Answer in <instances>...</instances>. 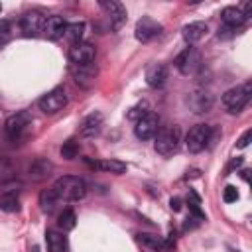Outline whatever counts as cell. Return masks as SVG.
<instances>
[{"label": "cell", "instance_id": "2", "mask_svg": "<svg viewBox=\"0 0 252 252\" xmlns=\"http://www.w3.org/2000/svg\"><path fill=\"white\" fill-rule=\"evenodd\" d=\"M156 142H154V148L159 156H173L177 150H179V142H181V130L179 126L171 124V126H163L158 130V134L154 136Z\"/></svg>", "mask_w": 252, "mask_h": 252}, {"label": "cell", "instance_id": "3", "mask_svg": "<svg viewBox=\"0 0 252 252\" xmlns=\"http://www.w3.org/2000/svg\"><path fill=\"white\" fill-rule=\"evenodd\" d=\"M250 93H252L250 81H246V83H242V85H236V87L228 89V91L222 94V104L228 108L230 114H236V112H240V110L248 104Z\"/></svg>", "mask_w": 252, "mask_h": 252}, {"label": "cell", "instance_id": "14", "mask_svg": "<svg viewBox=\"0 0 252 252\" xmlns=\"http://www.w3.org/2000/svg\"><path fill=\"white\" fill-rule=\"evenodd\" d=\"M69 71H71L73 79H75L81 87H85V89H89V87L94 85V79H96V73H98L94 63H87V65H69Z\"/></svg>", "mask_w": 252, "mask_h": 252}, {"label": "cell", "instance_id": "32", "mask_svg": "<svg viewBox=\"0 0 252 252\" xmlns=\"http://www.w3.org/2000/svg\"><path fill=\"white\" fill-rule=\"evenodd\" d=\"M222 199H224V203H234V201H238V191H236V187H234V185H226V187H224V193H222Z\"/></svg>", "mask_w": 252, "mask_h": 252}, {"label": "cell", "instance_id": "13", "mask_svg": "<svg viewBox=\"0 0 252 252\" xmlns=\"http://www.w3.org/2000/svg\"><path fill=\"white\" fill-rule=\"evenodd\" d=\"M215 102V96L207 91V89H197L193 93H189L187 96V106L195 112V114H201V112H207Z\"/></svg>", "mask_w": 252, "mask_h": 252}, {"label": "cell", "instance_id": "36", "mask_svg": "<svg viewBox=\"0 0 252 252\" xmlns=\"http://www.w3.org/2000/svg\"><path fill=\"white\" fill-rule=\"evenodd\" d=\"M169 207H171V211H181V199L179 197H171Z\"/></svg>", "mask_w": 252, "mask_h": 252}, {"label": "cell", "instance_id": "1", "mask_svg": "<svg viewBox=\"0 0 252 252\" xmlns=\"http://www.w3.org/2000/svg\"><path fill=\"white\" fill-rule=\"evenodd\" d=\"M51 189L59 201H79L87 195V183L79 175H63L53 183Z\"/></svg>", "mask_w": 252, "mask_h": 252}, {"label": "cell", "instance_id": "30", "mask_svg": "<svg viewBox=\"0 0 252 252\" xmlns=\"http://www.w3.org/2000/svg\"><path fill=\"white\" fill-rule=\"evenodd\" d=\"M61 156L65 158V159H73V158H77L79 156V142L77 140H67L63 146H61Z\"/></svg>", "mask_w": 252, "mask_h": 252}, {"label": "cell", "instance_id": "28", "mask_svg": "<svg viewBox=\"0 0 252 252\" xmlns=\"http://www.w3.org/2000/svg\"><path fill=\"white\" fill-rule=\"evenodd\" d=\"M83 33H85V22H73V24H67V28H65V37L71 39L73 43L81 41Z\"/></svg>", "mask_w": 252, "mask_h": 252}, {"label": "cell", "instance_id": "19", "mask_svg": "<svg viewBox=\"0 0 252 252\" xmlns=\"http://www.w3.org/2000/svg\"><path fill=\"white\" fill-rule=\"evenodd\" d=\"M51 171H53V163H51L47 158H37V159H33L32 165H30V177H32L33 181H43V179H47V177L51 175Z\"/></svg>", "mask_w": 252, "mask_h": 252}, {"label": "cell", "instance_id": "26", "mask_svg": "<svg viewBox=\"0 0 252 252\" xmlns=\"http://www.w3.org/2000/svg\"><path fill=\"white\" fill-rule=\"evenodd\" d=\"M187 205H189V213L193 219H197L199 222L205 220V213L201 209V197L197 195V191L189 189V195H187Z\"/></svg>", "mask_w": 252, "mask_h": 252}, {"label": "cell", "instance_id": "8", "mask_svg": "<svg viewBox=\"0 0 252 252\" xmlns=\"http://www.w3.org/2000/svg\"><path fill=\"white\" fill-rule=\"evenodd\" d=\"M175 67H177V71L181 75H193L201 67V55H199V51L189 45L187 49H183L175 57Z\"/></svg>", "mask_w": 252, "mask_h": 252}, {"label": "cell", "instance_id": "4", "mask_svg": "<svg viewBox=\"0 0 252 252\" xmlns=\"http://www.w3.org/2000/svg\"><path fill=\"white\" fill-rule=\"evenodd\" d=\"M211 136H213V128L209 124H195L185 136V146L191 154H199L209 146Z\"/></svg>", "mask_w": 252, "mask_h": 252}, {"label": "cell", "instance_id": "31", "mask_svg": "<svg viewBox=\"0 0 252 252\" xmlns=\"http://www.w3.org/2000/svg\"><path fill=\"white\" fill-rule=\"evenodd\" d=\"M146 112H150V110H148V102L144 100V102L136 104V106H134V108L128 112V118H136V120H138V118H142Z\"/></svg>", "mask_w": 252, "mask_h": 252}, {"label": "cell", "instance_id": "23", "mask_svg": "<svg viewBox=\"0 0 252 252\" xmlns=\"http://www.w3.org/2000/svg\"><path fill=\"white\" fill-rule=\"evenodd\" d=\"M20 209V195L14 189H6L0 193V211L4 213H16Z\"/></svg>", "mask_w": 252, "mask_h": 252}, {"label": "cell", "instance_id": "11", "mask_svg": "<svg viewBox=\"0 0 252 252\" xmlns=\"http://www.w3.org/2000/svg\"><path fill=\"white\" fill-rule=\"evenodd\" d=\"M43 24H45V18L37 10H32V12H26L22 16L20 30L26 37H35L39 32H43Z\"/></svg>", "mask_w": 252, "mask_h": 252}, {"label": "cell", "instance_id": "22", "mask_svg": "<svg viewBox=\"0 0 252 252\" xmlns=\"http://www.w3.org/2000/svg\"><path fill=\"white\" fill-rule=\"evenodd\" d=\"M45 242L49 252H67V236L61 230H47Z\"/></svg>", "mask_w": 252, "mask_h": 252}, {"label": "cell", "instance_id": "6", "mask_svg": "<svg viewBox=\"0 0 252 252\" xmlns=\"http://www.w3.org/2000/svg\"><path fill=\"white\" fill-rule=\"evenodd\" d=\"M30 124H32V114L28 110H20V112H16V114L6 118V122H4L6 136L16 142V140H20L24 136V132L28 130Z\"/></svg>", "mask_w": 252, "mask_h": 252}, {"label": "cell", "instance_id": "18", "mask_svg": "<svg viewBox=\"0 0 252 252\" xmlns=\"http://www.w3.org/2000/svg\"><path fill=\"white\" fill-rule=\"evenodd\" d=\"M165 79H167V67L163 63H154V65L148 67V71H146V83H148V87L159 89V87H163Z\"/></svg>", "mask_w": 252, "mask_h": 252}, {"label": "cell", "instance_id": "10", "mask_svg": "<svg viewBox=\"0 0 252 252\" xmlns=\"http://www.w3.org/2000/svg\"><path fill=\"white\" fill-rule=\"evenodd\" d=\"M98 6L106 12V16L110 20V28L114 32H118L126 24V8L120 2H116V0H100Z\"/></svg>", "mask_w": 252, "mask_h": 252}, {"label": "cell", "instance_id": "33", "mask_svg": "<svg viewBox=\"0 0 252 252\" xmlns=\"http://www.w3.org/2000/svg\"><path fill=\"white\" fill-rule=\"evenodd\" d=\"M12 32H10V24L8 22H0V45H4L10 39Z\"/></svg>", "mask_w": 252, "mask_h": 252}, {"label": "cell", "instance_id": "35", "mask_svg": "<svg viewBox=\"0 0 252 252\" xmlns=\"http://www.w3.org/2000/svg\"><path fill=\"white\" fill-rule=\"evenodd\" d=\"M250 138H252V130H246V132L240 136V140L236 142V148H240V150H242V148H246V146L250 144Z\"/></svg>", "mask_w": 252, "mask_h": 252}, {"label": "cell", "instance_id": "16", "mask_svg": "<svg viewBox=\"0 0 252 252\" xmlns=\"http://www.w3.org/2000/svg\"><path fill=\"white\" fill-rule=\"evenodd\" d=\"M65 28H67L65 18L53 14V16H49V18L45 20V24H43V33H45L47 39H59L61 35H65Z\"/></svg>", "mask_w": 252, "mask_h": 252}, {"label": "cell", "instance_id": "34", "mask_svg": "<svg viewBox=\"0 0 252 252\" xmlns=\"http://www.w3.org/2000/svg\"><path fill=\"white\" fill-rule=\"evenodd\" d=\"M236 33V30L234 28H228V26H222V28H219V39H228V37H232Z\"/></svg>", "mask_w": 252, "mask_h": 252}, {"label": "cell", "instance_id": "7", "mask_svg": "<svg viewBox=\"0 0 252 252\" xmlns=\"http://www.w3.org/2000/svg\"><path fill=\"white\" fill-rule=\"evenodd\" d=\"M159 130V116L156 112H146L142 118L136 120L134 126V134L138 140H152Z\"/></svg>", "mask_w": 252, "mask_h": 252}, {"label": "cell", "instance_id": "38", "mask_svg": "<svg viewBox=\"0 0 252 252\" xmlns=\"http://www.w3.org/2000/svg\"><path fill=\"white\" fill-rule=\"evenodd\" d=\"M0 12H2V4H0Z\"/></svg>", "mask_w": 252, "mask_h": 252}, {"label": "cell", "instance_id": "5", "mask_svg": "<svg viewBox=\"0 0 252 252\" xmlns=\"http://www.w3.org/2000/svg\"><path fill=\"white\" fill-rule=\"evenodd\" d=\"M67 104V93L63 87H55L51 89L47 94H43L39 100H37V106L41 112L45 114H57L59 110H63Z\"/></svg>", "mask_w": 252, "mask_h": 252}, {"label": "cell", "instance_id": "27", "mask_svg": "<svg viewBox=\"0 0 252 252\" xmlns=\"http://www.w3.org/2000/svg\"><path fill=\"white\" fill-rule=\"evenodd\" d=\"M77 224V217H75V211L73 209H63V213L59 215L57 219V226L61 232H67V230H73Z\"/></svg>", "mask_w": 252, "mask_h": 252}, {"label": "cell", "instance_id": "20", "mask_svg": "<svg viewBox=\"0 0 252 252\" xmlns=\"http://www.w3.org/2000/svg\"><path fill=\"white\" fill-rule=\"evenodd\" d=\"M220 20H222V26H228V28L238 30V28L246 22V16L242 14L240 8H236V6H226V8L220 12Z\"/></svg>", "mask_w": 252, "mask_h": 252}, {"label": "cell", "instance_id": "29", "mask_svg": "<svg viewBox=\"0 0 252 252\" xmlns=\"http://www.w3.org/2000/svg\"><path fill=\"white\" fill-rule=\"evenodd\" d=\"M16 175V169H14V163L8 159V158H0V181H8Z\"/></svg>", "mask_w": 252, "mask_h": 252}, {"label": "cell", "instance_id": "12", "mask_svg": "<svg viewBox=\"0 0 252 252\" xmlns=\"http://www.w3.org/2000/svg\"><path fill=\"white\" fill-rule=\"evenodd\" d=\"M159 32H161V26H159L156 20H152L150 16H142V18L136 22L134 35H136V39H138V41L146 43V41L154 39L156 35H159Z\"/></svg>", "mask_w": 252, "mask_h": 252}, {"label": "cell", "instance_id": "15", "mask_svg": "<svg viewBox=\"0 0 252 252\" xmlns=\"http://www.w3.org/2000/svg\"><path fill=\"white\" fill-rule=\"evenodd\" d=\"M102 122H104V118L100 112H91L89 116L83 118V122L79 126V134L83 138H94L102 130Z\"/></svg>", "mask_w": 252, "mask_h": 252}, {"label": "cell", "instance_id": "9", "mask_svg": "<svg viewBox=\"0 0 252 252\" xmlns=\"http://www.w3.org/2000/svg\"><path fill=\"white\" fill-rule=\"evenodd\" d=\"M94 55H96V49L89 41H77V43H73L69 47V61H71V65H87V63H93L94 61Z\"/></svg>", "mask_w": 252, "mask_h": 252}, {"label": "cell", "instance_id": "37", "mask_svg": "<svg viewBox=\"0 0 252 252\" xmlns=\"http://www.w3.org/2000/svg\"><path fill=\"white\" fill-rule=\"evenodd\" d=\"M32 252H39V250H37V246H33V248H32Z\"/></svg>", "mask_w": 252, "mask_h": 252}, {"label": "cell", "instance_id": "21", "mask_svg": "<svg viewBox=\"0 0 252 252\" xmlns=\"http://www.w3.org/2000/svg\"><path fill=\"white\" fill-rule=\"evenodd\" d=\"M87 163L91 167H94V169H100V171H106V173H116V175H120V173H124L128 169V165L124 161H118V159H100V161L87 159Z\"/></svg>", "mask_w": 252, "mask_h": 252}, {"label": "cell", "instance_id": "24", "mask_svg": "<svg viewBox=\"0 0 252 252\" xmlns=\"http://www.w3.org/2000/svg\"><path fill=\"white\" fill-rule=\"evenodd\" d=\"M138 242L144 248L154 250V252H163L167 248V242L161 236H158V234H146V232H142V234H138Z\"/></svg>", "mask_w": 252, "mask_h": 252}, {"label": "cell", "instance_id": "25", "mask_svg": "<svg viewBox=\"0 0 252 252\" xmlns=\"http://www.w3.org/2000/svg\"><path fill=\"white\" fill-rule=\"evenodd\" d=\"M57 203H59V199H57V195H55L53 189H43L39 193V207H41L43 213H47V215L53 213L55 207H57Z\"/></svg>", "mask_w": 252, "mask_h": 252}, {"label": "cell", "instance_id": "17", "mask_svg": "<svg viewBox=\"0 0 252 252\" xmlns=\"http://www.w3.org/2000/svg\"><path fill=\"white\" fill-rule=\"evenodd\" d=\"M207 32H209L207 22H191V24L183 26L181 35H183V39H185V41L191 45V43H197L199 39H203Z\"/></svg>", "mask_w": 252, "mask_h": 252}]
</instances>
